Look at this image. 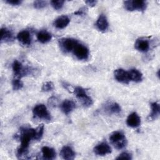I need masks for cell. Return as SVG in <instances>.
Listing matches in <instances>:
<instances>
[{"label": "cell", "instance_id": "cell-1", "mask_svg": "<svg viewBox=\"0 0 160 160\" xmlns=\"http://www.w3.org/2000/svg\"><path fill=\"white\" fill-rule=\"evenodd\" d=\"M35 129L28 128H21L20 129V133L18 135L21 144L17 151V156L21 157L26 155L28 152L29 144L31 139H34Z\"/></svg>", "mask_w": 160, "mask_h": 160}, {"label": "cell", "instance_id": "cell-2", "mask_svg": "<svg viewBox=\"0 0 160 160\" xmlns=\"http://www.w3.org/2000/svg\"><path fill=\"white\" fill-rule=\"evenodd\" d=\"M110 142L118 149L124 148L127 144V139L125 135L121 131H115L109 136Z\"/></svg>", "mask_w": 160, "mask_h": 160}, {"label": "cell", "instance_id": "cell-3", "mask_svg": "<svg viewBox=\"0 0 160 160\" xmlns=\"http://www.w3.org/2000/svg\"><path fill=\"white\" fill-rule=\"evenodd\" d=\"M73 92L85 108H88L93 104L92 98L87 94L86 89L77 86L74 89Z\"/></svg>", "mask_w": 160, "mask_h": 160}, {"label": "cell", "instance_id": "cell-4", "mask_svg": "<svg viewBox=\"0 0 160 160\" xmlns=\"http://www.w3.org/2000/svg\"><path fill=\"white\" fill-rule=\"evenodd\" d=\"M124 8L129 11L138 10L139 11H144L147 7V2L144 0H128L123 2Z\"/></svg>", "mask_w": 160, "mask_h": 160}, {"label": "cell", "instance_id": "cell-5", "mask_svg": "<svg viewBox=\"0 0 160 160\" xmlns=\"http://www.w3.org/2000/svg\"><path fill=\"white\" fill-rule=\"evenodd\" d=\"M32 113L34 118L50 121L51 119V114L48 112L47 108L43 104L36 105L32 109Z\"/></svg>", "mask_w": 160, "mask_h": 160}, {"label": "cell", "instance_id": "cell-6", "mask_svg": "<svg viewBox=\"0 0 160 160\" xmlns=\"http://www.w3.org/2000/svg\"><path fill=\"white\" fill-rule=\"evenodd\" d=\"M79 43L78 40L73 38H64L59 41V44L61 49L64 52H69L72 51L75 46Z\"/></svg>", "mask_w": 160, "mask_h": 160}, {"label": "cell", "instance_id": "cell-7", "mask_svg": "<svg viewBox=\"0 0 160 160\" xmlns=\"http://www.w3.org/2000/svg\"><path fill=\"white\" fill-rule=\"evenodd\" d=\"M72 52L79 60H86L89 58V52L88 48L79 42L75 46Z\"/></svg>", "mask_w": 160, "mask_h": 160}, {"label": "cell", "instance_id": "cell-8", "mask_svg": "<svg viewBox=\"0 0 160 160\" xmlns=\"http://www.w3.org/2000/svg\"><path fill=\"white\" fill-rule=\"evenodd\" d=\"M12 68L14 73V76L19 79L24 76H26L30 72V69L29 68L23 67L22 64L18 60H15L13 62L12 64Z\"/></svg>", "mask_w": 160, "mask_h": 160}, {"label": "cell", "instance_id": "cell-9", "mask_svg": "<svg viewBox=\"0 0 160 160\" xmlns=\"http://www.w3.org/2000/svg\"><path fill=\"white\" fill-rule=\"evenodd\" d=\"M115 79L119 82L123 84H128L130 81L128 71L123 69H117L114 72Z\"/></svg>", "mask_w": 160, "mask_h": 160}, {"label": "cell", "instance_id": "cell-10", "mask_svg": "<svg viewBox=\"0 0 160 160\" xmlns=\"http://www.w3.org/2000/svg\"><path fill=\"white\" fill-rule=\"evenodd\" d=\"M94 152L99 156H105L111 152V148L106 142H101L94 148Z\"/></svg>", "mask_w": 160, "mask_h": 160}, {"label": "cell", "instance_id": "cell-11", "mask_svg": "<svg viewBox=\"0 0 160 160\" xmlns=\"http://www.w3.org/2000/svg\"><path fill=\"white\" fill-rule=\"evenodd\" d=\"M126 124L131 128H138L141 124V118L135 112L131 113L126 119Z\"/></svg>", "mask_w": 160, "mask_h": 160}, {"label": "cell", "instance_id": "cell-12", "mask_svg": "<svg viewBox=\"0 0 160 160\" xmlns=\"http://www.w3.org/2000/svg\"><path fill=\"white\" fill-rule=\"evenodd\" d=\"M134 48L136 50L145 52L148 51L150 48L149 42L144 38H139L134 43Z\"/></svg>", "mask_w": 160, "mask_h": 160}, {"label": "cell", "instance_id": "cell-13", "mask_svg": "<svg viewBox=\"0 0 160 160\" xmlns=\"http://www.w3.org/2000/svg\"><path fill=\"white\" fill-rule=\"evenodd\" d=\"M76 108V103L73 101L69 100V99H66L61 104V111L64 114L66 115L71 112L73 111V109H74Z\"/></svg>", "mask_w": 160, "mask_h": 160}, {"label": "cell", "instance_id": "cell-14", "mask_svg": "<svg viewBox=\"0 0 160 160\" xmlns=\"http://www.w3.org/2000/svg\"><path fill=\"white\" fill-rule=\"evenodd\" d=\"M96 26L97 28L102 32L106 31L109 27V23L106 16L104 14H101L97 19L96 22Z\"/></svg>", "mask_w": 160, "mask_h": 160}, {"label": "cell", "instance_id": "cell-15", "mask_svg": "<svg viewBox=\"0 0 160 160\" xmlns=\"http://www.w3.org/2000/svg\"><path fill=\"white\" fill-rule=\"evenodd\" d=\"M70 22V19L69 18L68 16L63 15L58 17L56 18L54 21V26L56 27L57 29H64L65 28L69 23Z\"/></svg>", "mask_w": 160, "mask_h": 160}, {"label": "cell", "instance_id": "cell-16", "mask_svg": "<svg viewBox=\"0 0 160 160\" xmlns=\"http://www.w3.org/2000/svg\"><path fill=\"white\" fill-rule=\"evenodd\" d=\"M17 39L24 45H29L31 42V34L27 30H23L19 32L17 35Z\"/></svg>", "mask_w": 160, "mask_h": 160}, {"label": "cell", "instance_id": "cell-17", "mask_svg": "<svg viewBox=\"0 0 160 160\" xmlns=\"http://www.w3.org/2000/svg\"><path fill=\"white\" fill-rule=\"evenodd\" d=\"M151 113L149 114L148 117V119L149 121H153L156 119L160 113V106L158 102H153L151 104Z\"/></svg>", "mask_w": 160, "mask_h": 160}, {"label": "cell", "instance_id": "cell-18", "mask_svg": "<svg viewBox=\"0 0 160 160\" xmlns=\"http://www.w3.org/2000/svg\"><path fill=\"white\" fill-rule=\"evenodd\" d=\"M60 155L62 159L66 160L73 159L75 157V152L69 146H64L62 148Z\"/></svg>", "mask_w": 160, "mask_h": 160}, {"label": "cell", "instance_id": "cell-19", "mask_svg": "<svg viewBox=\"0 0 160 160\" xmlns=\"http://www.w3.org/2000/svg\"><path fill=\"white\" fill-rule=\"evenodd\" d=\"M41 152L42 157L45 159L51 160L56 158V151L52 148L48 146H44L41 149Z\"/></svg>", "mask_w": 160, "mask_h": 160}, {"label": "cell", "instance_id": "cell-20", "mask_svg": "<svg viewBox=\"0 0 160 160\" xmlns=\"http://www.w3.org/2000/svg\"><path fill=\"white\" fill-rule=\"evenodd\" d=\"M13 40V34L12 32L6 28H2L1 29V41L10 42Z\"/></svg>", "mask_w": 160, "mask_h": 160}, {"label": "cell", "instance_id": "cell-21", "mask_svg": "<svg viewBox=\"0 0 160 160\" xmlns=\"http://www.w3.org/2000/svg\"><path fill=\"white\" fill-rule=\"evenodd\" d=\"M130 81L135 82H141L142 80V74L136 69H131L128 71Z\"/></svg>", "mask_w": 160, "mask_h": 160}, {"label": "cell", "instance_id": "cell-22", "mask_svg": "<svg viewBox=\"0 0 160 160\" xmlns=\"http://www.w3.org/2000/svg\"><path fill=\"white\" fill-rule=\"evenodd\" d=\"M52 38L51 34L45 30L40 31L37 34V39L41 43H47Z\"/></svg>", "mask_w": 160, "mask_h": 160}, {"label": "cell", "instance_id": "cell-23", "mask_svg": "<svg viewBox=\"0 0 160 160\" xmlns=\"http://www.w3.org/2000/svg\"><path fill=\"white\" fill-rule=\"evenodd\" d=\"M105 110L110 114H119L121 111V108L118 103L111 102L106 106Z\"/></svg>", "mask_w": 160, "mask_h": 160}, {"label": "cell", "instance_id": "cell-24", "mask_svg": "<svg viewBox=\"0 0 160 160\" xmlns=\"http://www.w3.org/2000/svg\"><path fill=\"white\" fill-rule=\"evenodd\" d=\"M43 133H44V125L41 124L35 129V136H34V139L36 141L40 140L42 137Z\"/></svg>", "mask_w": 160, "mask_h": 160}, {"label": "cell", "instance_id": "cell-25", "mask_svg": "<svg viewBox=\"0 0 160 160\" xmlns=\"http://www.w3.org/2000/svg\"><path fill=\"white\" fill-rule=\"evenodd\" d=\"M12 86L14 90H19L22 88L23 83L19 78H16L12 80Z\"/></svg>", "mask_w": 160, "mask_h": 160}, {"label": "cell", "instance_id": "cell-26", "mask_svg": "<svg viewBox=\"0 0 160 160\" xmlns=\"http://www.w3.org/2000/svg\"><path fill=\"white\" fill-rule=\"evenodd\" d=\"M53 88H54L53 83L51 81H46L42 84L41 87V91L43 92H49L52 90Z\"/></svg>", "mask_w": 160, "mask_h": 160}, {"label": "cell", "instance_id": "cell-27", "mask_svg": "<svg viewBox=\"0 0 160 160\" xmlns=\"http://www.w3.org/2000/svg\"><path fill=\"white\" fill-rule=\"evenodd\" d=\"M64 3V1H62V0H58V1L53 0L51 1V6L54 9H56V10L61 9L63 6Z\"/></svg>", "mask_w": 160, "mask_h": 160}, {"label": "cell", "instance_id": "cell-28", "mask_svg": "<svg viewBox=\"0 0 160 160\" xmlns=\"http://www.w3.org/2000/svg\"><path fill=\"white\" fill-rule=\"evenodd\" d=\"M33 6L36 9H42L47 6V1H35L33 2Z\"/></svg>", "mask_w": 160, "mask_h": 160}, {"label": "cell", "instance_id": "cell-29", "mask_svg": "<svg viewBox=\"0 0 160 160\" xmlns=\"http://www.w3.org/2000/svg\"><path fill=\"white\" fill-rule=\"evenodd\" d=\"M48 104L51 107H56V105L58 104V99L56 96H52L51 98H49L48 99Z\"/></svg>", "mask_w": 160, "mask_h": 160}, {"label": "cell", "instance_id": "cell-30", "mask_svg": "<svg viewBox=\"0 0 160 160\" xmlns=\"http://www.w3.org/2000/svg\"><path fill=\"white\" fill-rule=\"evenodd\" d=\"M116 159H128V160H130L132 159V155L130 153L124 152H122L121 154H120L116 158Z\"/></svg>", "mask_w": 160, "mask_h": 160}, {"label": "cell", "instance_id": "cell-31", "mask_svg": "<svg viewBox=\"0 0 160 160\" xmlns=\"http://www.w3.org/2000/svg\"><path fill=\"white\" fill-rule=\"evenodd\" d=\"M6 2L9 4L12 5V6H18L21 4L22 1H20V0H6Z\"/></svg>", "mask_w": 160, "mask_h": 160}, {"label": "cell", "instance_id": "cell-32", "mask_svg": "<svg viewBox=\"0 0 160 160\" xmlns=\"http://www.w3.org/2000/svg\"><path fill=\"white\" fill-rule=\"evenodd\" d=\"M86 9L85 8H82L79 9V10H78L76 12H75L74 14L79 15V16H82V15L86 14Z\"/></svg>", "mask_w": 160, "mask_h": 160}, {"label": "cell", "instance_id": "cell-33", "mask_svg": "<svg viewBox=\"0 0 160 160\" xmlns=\"http://www.w3.org/2000/svg\"><path fill=\"white\" fill-rule=\"evenodd\" d=\"M85 3L87 4V5H88V6H89L91 7H93V6H94L97 4V1L88 0V1H86Z\"/></svg>", "mask_w": 160, "mask_h": 160}, {"label": "cell", "instance_id": "cell-34", "mask_svg": "<svg viewBox=\"0 0 160 160\" xmlns=\"http://www.w3.org/2000/svg\"><path fill=\"white\" fill-rule=\"evenodd\" d=\"M62 86H64V88L66 89H67V90L69 91V92H73V90H74V89H72L71 88L70 85H69V84H68L66 82H62Z\"/></svg>", "mask_w": 160, "mask_h": 160}]
</instances>
